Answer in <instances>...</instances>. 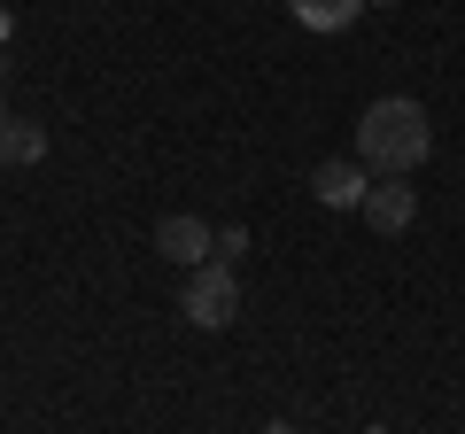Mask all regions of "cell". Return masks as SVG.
<instances>
[{
  "label": "cell",
  "mask_w": 465,
  "mask_h": 434,
  "mask_svg": "<svg viewBox=\"0 0 465 434\" xmlns=\"http://www.w3.org/2000/svg\"><path fill=\"white\" fill-rule=\"evenodd\" d=\"M427 148H434V124H427V109H419L411 94H381L357 117V163L372 171V179H411L419 163H427Z\"/></svg>",
  "instance_id": "cell-1"
},
{
  "label": "cell",
  "mask_w": 465,
  "mask_h": 434,
  "mask_svg": "<svg viewBox=\"0 0 465 434\" xmlns=\"http://www.w3.org/2000/svg\"><path fill=\"white\" fill-rule=\"evenodd\" d=\"M179 311H186V326H202V334H225L232 318H241V280H232V264H225V256H210V264H194V271H186Z\"/></svg>",
  "instance_id": "cell-2"
},
{
  "label": "cell",
  "mask_w": 465,
  "mask_h": 434,
  "mask_svg": "<svg viewBox=\"0 0 465 434\" xmlns=\"http://www.w3.org/2000/svg\"><path fill=\"white\" fill-rule=\"evenodd\" d=\"M155 249H163L171 264H186V271H194V264H210V256H217V233L202 225L194 210H179V217H163V225H155Z\"/></svg>",
  "instance_id": "cell-3"
},
{
  "label": "cell",
  "mask_w": 465,
  "mask_h": 434,
  "mask_svg": "<svg viewBox=\"0 0 465 434\" xmlns=\"http://www.w3.org/2000/svg\"><path fill=\"white\" fill-rule=\"evenodd\" d=\"M311 194L326 202V210H365V194H372V171L349 155V163H318L311 171Z\"/></svg>",
  "instance_id": "cell-4"
},
{
  "label": "cell",
  "mask_w": 465,
  "mask_h": 434,
  "mask_svg": "<svg viewBox=\"0 0 465 434\" xmlns=\"http://www.w3.org/2000/svg\"><path fill=\"white\" fill-rule=\"evenodd\" d=\"M372 225V233H411V217H419V194L403 179H372V194H365V210H357Z\"/></svg>",
  "instance_id": "cell-5"
},
{
  "label": "cell",
  "mask_w": 465,
  "mask_h": 434,
  "mask_svg": "<svg viewBox=\"0 0 465 434\" xmlns=\"http://www.w3.org/2000/svg\"><path fill=\"white\" fill-rule=\"evenodd\" d=\"M287 16H295L302 24V32H349V24H357V16H365V0H287Z\"/></svg>",
  "instance_id": "cell-6"
},
{
  "label": "cell",
  "mask_w": 465,
  "mask_h": 434,
  "mask_svg": "<svg viewBox=\"0 0 465 434\" xmlns=\"http://www.w3.org/2000/svg\"><path fill=\"white\" fill-rule=\"evenodd\" d=\"M39 155H47V133H39V124H0V163L16 171V163H39Z\"/></svg>",
  "instance_id": "cell-7"
},
{
  "label": "cell",
  "mask_w": 465,
  "mask_h": 434,
  "mask_svg": "<svg viewBox=\"0 0 465 434\" xmlns=\"http://www.w3.org/2000/svg\"><path fill=\"white\" fill-rule=\"evenodd\" d=\"M217 256H225V264H241V256H249V233H241V225H217Z\"/></svg>",
  "instance_id": "cell-8"
},
{
  "label": "cell",
  "mask_w": 465,
  "mask_h": 434,
  "mask_svg": "<svg viewBox=\"0 0 465 434\" xmlns=\"http://www.w3.org/2000/svg\"><path fill=\"white\" fill-rule=\"evenodd\" d=\"M264 434H302V427H295V419H272V427H264Z\"/></svg>",
  "instance_id": "cell-9"
},
{
  "label": "cell",
  "mask_w": 465,
  "mask_h": 434,
  "mask_svg": "<svg viewBox=\"0 0 465 434\" xmlns=\"http://www.w3.org/2000/svg\"><path fill=\"white\" fill-rule=\"evenodd\" d=\"M365 8H396V0H365Z\"/></svg>",
  "instance_id": "cell-10"
},
{
  "label": "cell",
  "mask_w": 465,
  "mask_h": 434,
  "mask_svg": "<svg viewBox=\"0 0 465 434\" xmlns=\"http://www.w3.org/2000/svg\"><path fill=\"white\" fill-rule=\"evenodd\" d=\"M365 434H388V427H365Z\"/></svg>",
  "instance_id": "cell-11"
},
{
  "label": "cell",
  "mask_w": 465,
  "mask_h": 434,
  "mask_svg": "<svg viewBox=\"0 0 465 434\" xmlns=\"http://www.w3.org/2000/svg\"><path fill=\"white\" fill-rule=\"evenodd\" d=\"M0 124H8V109H0Z\"/></svg>",
  "instance_id": "cell-12"
}]
</instances>
